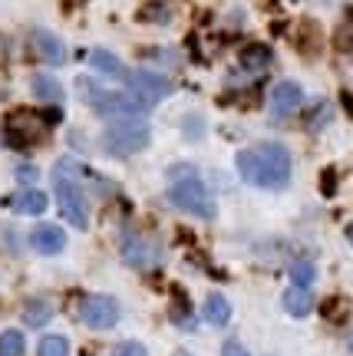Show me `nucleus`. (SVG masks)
Returning <instances> with one entry per match:
<instances>
[{
	"mask_svg": "<svg viewBox=\"0 0 353 356\" xmlns=\"http://www.w3.org/2000/svg\"><path fill=\"white\" fill-rule=\"evenodd\" d=\"M241 66L248 70V73H265L267 66H271V47H265V43H248L244 50H241Z\"/></svg>",
	"mask_w": 353,
	"mask_h": 356,
	"instance_id": "2eb2a0df",
	"label": "nucleus"
},
{
	"mask_svg": "<svg viewBox=\"0 0 353 356\" xmlns=\"http://www.w3.org/2000/svg\"><path fill=\"white\" fill-rule=\"evenodd\" d=\"M50 317H53L50 300H43V297L26 300V307H24V323L26 327H43V323H50Z\"/></svg>",
	"mask_w": 353,
	"mask_h": 356,
	"instance_id": "6ab92c4d",
	"label": "nucleus"
},
{
	"mask_svg": "<svg viewBox=\"0 0 353 356\" xmlns=\"http://www.w3.org/2000/svg\"><path fill=\"white\" fill-rule=\"evenodd\" d=\"M324 314H327L330 320H337L343 314V297H330L327 304H324Z\"/></svg>",
	"mask_w": 353,
	"mask_h": 356,
	"instance_id": "a878e982",
	"label": "nucleus"
},
{
	"mask_svg": "<svg viewBox=\"0 0 353 356\" xmlns=\"http://www.w3.org/2000/svg\"><path fill=\"white\" fill-rule=\"evenodd\" d=\"M126 86H129V92H132L136 99H142L146 106H155L159 99L175 92V86H172L162 73H152V70H129Z\"/></svg>",
	"mask_w": 353,
	"mask_h": 356,
	"instance_id": "0eeeda50",
	"label": "nucleus"
},
{
	"mask_svg": "<svg viewBox=\"0 0 353 356\" xmlns=\"http://www.w3.org/2000/svg\"><path fill=\"white\" fill-rule=\"evenodd\" d=\"M350 353H353V333H350Z\"/></svg>",
	"mask_w": 353,
	"mask_h": 356,
	"instance_id": "2f4dec72",
	"label": "nucleus"
},
{
	"mask_svg": "<svg viewBox=\"0 0 353 356\" xmlns=\"http://www.w3.org/2000/svg\"><path fill=\"white\" fill-rule=\"evenodd\" d=\"M202 317L208 323H214V327H225L228 320H231V304H228L221 293H208L202 304Z\"/></svg>",
	"mask_w": 353,
	"mask_h": 356,
	"instance_id": "dca6fc26",
	"label": "nucleus"
},
{
	"mask_svg": "<svg viewBox=\"0 0 353 356\" xmlns=\"http://www.w3.org/2000/svg\"><path fill=\"white\" fill-rule=\"evenodd\" d=\"M30 47H33V53H37L43 63H50V66L66 63L63 40L56 37V33H50V30H33V33H30Z\"/></svg>",
	"mask_w": 353,
	"mask_h": 356,
	"instance_id": "1a4fd4ad",
	"label": "nucleus"
},
{
	"mask_svg": "<svg viewBox=\"0 0 353 356\" xmlns=\"http://www.w3.org/2000/svg\"><path fill=\"white\" fill-rule=\"evenodd\" d=\"M76 3H86V0H76Z\"/></svg>",
	"mask_w": 353,
	"mask_h": 356,
	"instance_id": "473e14b6",
	"label": "nucleus"
},
{
	"mask_svg": "<svg viewBox=\"0 0 353 356\" xmlns=\"http://www.w3.org/2000/svg\"><path fill=\"white\" fill-rule=\"evenodd\" d=\"M320 191H324V195H334V191H337V172H334V168H327V172L320 175Z\"/></svg>",
	"mask_w": 353,
	"mask_h": 356,
	"instance_id": "393cba45",
	"label": "nucleus"
},
{
	"mask_svg": "<svg viewBox=\"0 0 353 356\" xmlns=\"http://www.w3.org/2000/svg\"><path fill=\"white\" fill-rule=\"evenodd\" d=\"M304 102V92L301 86L294 83V79H284V83H278V86L271 89V109H274V115H290L297 113Z\"/></svg>",
	"mask_w": 353,
	"mask_h": 356,
	"instance_id": "9d476101",
	"label": "nucleus"
},
{
	"mask_svg": "<svg viewBox=\"0 0 353 356\" xmlns=\"http://www.w3.org/2000/svg\"><path fill=\"white\" fill-rule=\"evenodd\" d=\"M60 122V109L37 113V109H13L3 119V136L13 149H33L50 139V129Z\"/></svg>",
	"mask_w": 353,
	"mask_h": 356,
	"instance_id": "20e7f679",
	"label": "nucleus"
},
{
	"mask_svg": "<svg viewBox=\"0 0 353 356\" xmlns=\"http://www.w3.org/2000/svg\"><path fill=\"white\" fill-rule=\"evenodd\" d=\"M89 66H93L96 73H102V76H109V79L126 76L123 60H119L116 53H109V50H89Z\"/></svg>",
	"mask_w": 353,
	"mask_h": 356,
	"instance_id": "4468645a",
	"label": "nucleus"
},
{
	"mask_svg": "<svg viewBox=\"0 0 353 356\" xmlns=\"http://www.w3.org/2000/svg\"><path fill=\"white\" fill-rule=\"evenodd\" d=\"M238 175L254 188L281 191L290 181V152L281 142H261L238 155Z\"/></svg>",
	"mask_w": 353,
	"mask_h": 356,
	"instance_id": "f257e3e1",
	"label": "nucleus"
},
{
	"mask_svg": "<svg viewBox=\"0 0 353 356\" xmlns=\"http://www.w3.org/2000/svg\"><path fill=\"white\" fill-rule=\"evenodd\" d=\"M297 47H301L307 56L320 47V30H317V24H311V20H304L301 30H297Z\"/></svg>",
	"mask_w": 353,
	"mask_h": 356,
	"instance_id": "412c9836",
	"label": "nucleus"
},
{
	"mask_svg": "<svg viewBox=\"0 0 353 356\" xmlns=\"http://www.w3.org/2000/svg\"><path fill=\"white\" fill-rule=\"evenodd\" d=\"M152 132L142 119H116L113 126L102 132V149L109 155H136L149 145Z\"/></svg>",
	"mask_w": 353,
	"mask_h": 356,
	"instance_id": "423d86ee",
	"label": "nucleus"
},
{
	"mask_svg": "<svg viewBox=\"0 0 353 356\" xmlns=\"http://www.w3.org/2000/svg\"><path fill=\"white\" fill-rule=\"evenodd\" d=\"M340 102H343V109L350 113V119H353V96L350 92H340Z\"/></svg>",
	"mask_w": 353,
	"mask_h": 356,
	"instance_id": "c756f323",
	"label": "nucleus"
},
{
	"mask_svg": "<svg viewBox=\"0 0 353 356\" xmlns=\"http://www.w3.org/2000/svg\"><path fill=\"white\" fill-rule=\"evenodd\" d=\"M47 204H50V198H47L40 188H24L10 198V208L13 211H20V215H43Z\"/></svg>",
	"mask_w": 353,
	"mask_h": 356,
	"instance_id": "ddd939ff",
	"label": "nucleus"
},
{
	"mask_svg": "<svg viewBox=\"0 0 353 356\" xmlns=\"http://www.w3.org/2000/svg\"><path fill=\"white\" fill-rule=\"evenodd\" d=\"M123 254H126V261L132 267H149L155 261V248L139 234H126L123 238Z\"/></svg>",
	"mask_w": 353,
	"mask_h": 356,
	"instance_id": "f8f14e48",
	"label": "nucleus"
},
{
	"mask_svg": "<svg viewBox=\"0 0 353 356\" xmlns=\"http://www.w3.org/2000/svg\"><path fill=\"white\" fill-rule=\"evenodd\" d=\"M284 310H288L290 317H307L311 310H314V297L307 287H290L284 291Z\"/></svg>",
	"mask_w": 353,
	"mask_h": 356,
	"instance_id": "f3484780",
	"label": "nucleus"
},
{
	"mask_svg": "<svg viewBox=\"0 0 353 356\" xmlns=\"http://www.w3.org/2000/svg\"><path fill=\"white\" fill-rule=\"evenodd\" d=\"M347 238H350V244H353V221H350V228H347Z\"/></svg>",
	"mask_w": 353,
	"mask_h": 356,
	"instance_id": "7c9ffc66",
	"label": "nucleus"
},
{
	"mask_svg": "<svg viewBox=\"0 0 353 356\" xmlns=\"http://www.w3.org/2000/svg\"><path fill=\"white\" fill-rule=\"evenodd\" d=\"M83 320L93 330H113L119 323V304L113 297H86L83 300Z\"/></svg>",
	"mask_w": 353,
	"mask_h": 356,
	"instance_id": "6e6552de",
	"label": "nucleus"
},
{
	"mask_svg": "<svg viewBox=\"0 0 353 356\" xmlns=\"http://www.w3.org/2000/svg\"><path fill=\"white\" fill-rule=\"evenodd\" d=\"M30 89H33V96L43 102H53V106L63 102V86H60L53 76H47V73H37V76L30 79Z\"/></svg>",
	"mask_w": 353,
	"mask_h": 356,
	"instance_id": "a211bd4d",
	"label": "nucleus"
},
{
	"mask_svg": "<svg viewBox=\"0 0 353 356\" xmlns=\"http://www.w3.org/2000/svg\"><path fill=\"white\" fill-rule=\"evenodd\" d=\"M26 340L20 330H7L0 333V356H24Z\"/></svg>",
	"mask_w": 353,
	"mask_h": 356,
	"instance_id": "aec40b11",
	"label": "nucleus"
},
{
	"mask_svg": "<svg viewBox=\"0 0 353 356\" xmlns=\"http://www.w3.org/2000/svg\"><path fill=\"white\" fill-rule=\"evenodd\" d=\"M168 17H172V13H168V7H165V3H155V0H152V3H146V7L139 10V20H159V24H165Z\"/></svg>",
	"mask_w": 353,
	"mask_h": 356,
	"instance_id": "b1692460",
	"label": "nucleus"
},
{
	"mask_svg": "<svg viewBox=\"0 0 353 356\" xmlns=\"http://www.w3.org/2000/svg\"><path fill=\"white\" fill-rule=\"evenodd\" d=\"M168 202L175 204L178 211H185V215H195V218H214V202L208 188L202 185V178L195 175L191 168H185V178H178L172 181V188H168Z\"/></svg>",
	"mask_w": 353,
	"mask_h": 356,
	"instance_id": "39448f33",
	"label": "nucleus"
},
{
	"mask_svg": "<svg viewBox=\"0 0 353 356\" xmlns=\"http://www.w3.org/2000/svg\"><path fill=\"white\" fill-rule=\"evenodd\" d=\"M30 248L37 254H60L66 248V234L60 225H37L30 234Z\"/></svg>",
	"mask_w": 353,
	"mask_h": 356,
	"instance_id": "9b49d317",
	"label": "nucleus"
},
{
	"mask_svg": "<svg viewBox=\"0 0 353 356\" xmlns=\"http://www.w3.org/2000/svg\"><path fill=\"white\" fill-rule=\"evenodd\" d=\"M317 277V270L311 261H297V264L290 267V280H294V287H311Z\"/></svg>",
	"mask_w": 353,
	"mask_h": 356,
	"instance_id": "5701e85b",
	"label": "nucleus"
},
{
	"mask_svg": "<svg viewBox=\"0 0 353 356\" xmlns=\"http://www.w3.org/2000/svg\"><path fill=\"white\" fill-rule=\"evenodd\" d=\"M221 356H248V350H244L238 340H228V343L221 346Z\"/></svg>",
	"mask_w": 353,
	"mask_h": 356,
	"instance_id": "bb28decb",
	"label": "nucleus"
},
{
	"mask_svg": "<svg viewBox=\"0 0 353 356\" xmlns=\"http://www.w3.org/2000/svg\"><path fill=\"white\" fill-rule=\"evenodd\" d=\"M119 356H149V353H146V346L142 343H126L123 350H119Z\"/></svg>",
	"mask_w": 353,
	"mask_h": 356,
	"instance_id": "c85d7f7f",
	"label": "nucleus"
},
{
	"mask_svg": "<svg viewBox=\"0 0 353 356\" xmlns=\"http://www.w3.org/2000/svg\"><path fill=\"white\" fill-rule=\"evenodd\" d=\"M53 195L60 204V215L63 221H70L76 231L89 228V204H86V191L79 185V165L70 159H60L53 165Z\"/></svg>",
	"mask_w": 353,
	"mask_h": 356,
	"instance_id": "f03ea898",
	"label": "nucleus"
},
{
	"mask_svg": "<svg viewBox=\"0 0 353 356\" xmlns=\"http://www.w3.org/2000/svg\"><path fill=\"white\" fill-rule=\"evenodd\" d=\"M76 92L93 113L106 115V119H136V115L152 109L142 99H136L132 92H113V89L96 86L93 79H76Z\"/></svg>",
	"mask_w": 353,
	"mask_h": 356,
	"instance_id": "7ed1b4c3",
	"label": "nucleus"
},
{
	"mask_svg": "<svg viewBox=\"0 0 353 356\" xmlns=\"http://www.w3.org/2000/svg\"><path fill=\"white\" fill-rule=\"evenodd\" d=\"M37 175H40V172L33 165H20V168H17V178H20V181H37Z\"/></svg>",
	"mask_w": 353,
	"mask_h": 356,
	"instance_id": "cd10ccee",
	"label": "nucleus"
},
{
	"mask_svg": "<svg viewBox=\"0 0 353 356\" xmlns=\"http://www.w3.org/2000/svg\"><path fill=\"white\" fill-rule=\"evenodd\" d=\"M66 353H70V343H66V337H56V333L43 337L37 346V356H66Z\"/></svg>",
	"mask_w": 353,
	"mask_h": 356,
	"instance_id": "4be33fe9",
	"label": "nucleus"
}]
</instances>
